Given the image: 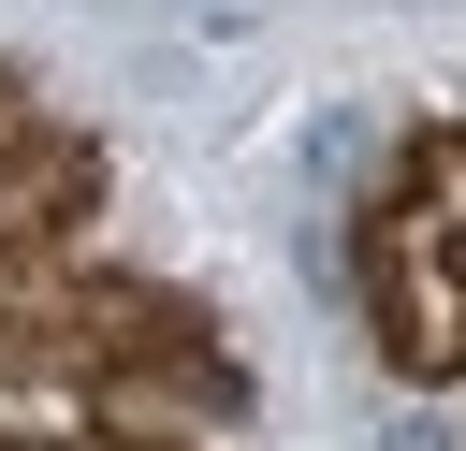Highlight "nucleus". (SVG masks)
Returning <instances> with one entry per match:
<instances>
[{
  "mask_svg": "<svg viewBox=\"0 0 466 451\" xmlns=\"http://www.w3.org/2000/svg\"><path fill=\"white\" fill-rule=\"evenodd\" d=\"M379 451H466V436H451V422H437V393H408V407H393V422H379Z\"/></svg>",
  "mask_w": 466,
  "mask_h": 451,
  "instance_id": "7ed1b4c3",
  "label": "nucleus"
},
{
  "mask_svg": "<svg viewBox=\"0 0 466 451\" xmlns=\"http://www.w3.org/2000/svg\"><path fill=\"white\" fill-rule=\"evenodd\" d=\"M58 145H73V131H58V116H44V87H29L15 58H0V189H15L29 160H58Z\"/></svg>",
  "mask_w": 466,
  "mask_h": 451,
  "instance_id": "f03ea898",
  "label": "nucleus"
},
{
  "mask_svg": "<svg viewBox=\"0 0 466 451\" xmlns=\"http://www.w3.org/2000/svg\"><path fill=\"white\" fill-rule=\"evenodd\" d=\"M379 175H393V160H379V116H364V102H306V116H291V189H306V204H364Z\"/></svg>",
  "mask_w": 466,
  "mask_h": 451,
  "instance_id": "f257e3e1",
  "label": "nucleus"
},
{
  "mask_svg": "<svg viewBox=\"0 0 466 451\" xmlns=\"http://www.w3.org/2000/svg\"><path fill=\"white\" fill-rule=\"evenodd\" d=\"M0 451H87V436H0Z\"/></svg>",
  "mask_w": 466,
  "mask_h": 451,
  "instance_id": "20e7f679",
  "label": "nucleus"
}]
</instances>
